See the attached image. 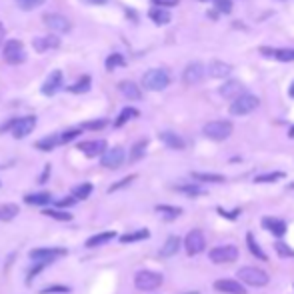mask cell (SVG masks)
<instances>
[{
  "label": "cell",
  "mask_w": 294,
  "mask_h": 294,
  "mask_svg": "<svg viewBox=\"0 0 294 294\" xmlns=\"http://www.w3.org/2000/svg\"><path fill=\"white\" fill-rule=\"evenodd\" d=\"M90 194H92V184L90 182H84V184H78V186L72 188V198L74 200H86Z\"/></svg>",
  "instance_id": "cell-30"
},
{
  "label": "cell",
  "mask_w": 294,
  "mask_h": 294,
  "mask_svg": "<svg viewBox=\"0 0 294 294\" xmlns=\"http://www.w3.org/2000/svg\"><path fill=\"white\" fill-rule=\"evenodd\" d=\"M184 246H186V252H188L190 256L200 254V252L204 250V246H206V240H204L202 230H198V228L190 230V232L186 234V238H184Z\"/></svg>",
  "instance_id": "cell-7"
},
{
  "label": "cell",
  "mask_w": 294,
  "mask_h": 294,
  "mask_svg": "<svg viewBox=\"0 0 294 294\" xmlns=\"http://www.w3.org/2000/svg\"><path fill=\"white\" fill-rule=\"evenodd\" d=\"M274 248H276V252H278L280 256H284V258L294 256V250H292V248H288L284 242H276V244H274Z\"/></svg>",
  "instance_id": "cell-44"
},
{
  "label": "cell",
  "mask_w": 294,
  "mask_h": 294,
  "mask_svg": "<svg viewBox=\"0 0 294 294\" xmlns=\"http://www.w3.org/2000/svg\"><path fill=\"white\" fill-rule=\"evenodd\" d=\"M62 86V72L60 70H52L48 74V78L42 84V94L44 96H54Z\"/></svg>",
  "instance_id": "cell-15"
},
{
  "label": "cell",
  "mask_w": 294,
  "mask_h": 294,
  "mask_svg": "<svg viewBox=\"0 0 294 294\" xmlns=\"http://www.w3.org/2000/svg\"><path fill=\"white\" fill-rule=\"evenodd\" d=\"M42 20L52 32H70V20L62 14H44Z\"/></svg>",
  "instance_id": "cell-13"
},
{
  "label": "cell",
  "mask_w": 294,
  "mask_h": 294,
  "mask_svg": "<svg viewBox=\"0 0 294 294\" xmlns=\"http://www.w3.org/2000/svg\"><path fill=\"white\" fill-rule=\"evenodd\" d=\"M260 104V100L254 96V94H240L236 100H232L230 104V114L232 116H244V114H250L252 110H256Z\"/></svg>",
  "instance_id": "cell-2"
},
{
  "label": "cell",
  "mask_w": 294,
  "mask_h": 294,
  "mask_svg": "<svg viewBox=\"0 0 294 294\" xmlns=\"http://www.w3.org/2000/svg\"><path fill=\"white\" fill-rule=\"evenodd\" d=\"M80 132H82V128H72V130H66L62 136H58L60 138V142H70L72 138H76V136H80Z\"/></svg>",
  "instance_id": "cell-46"
},
{
  "label": "cell",
  "mask_w": 294,
  "mask_h": 294,
  "mask_svg": "<svg viewBox=\"0 0 294 294\" xmlns=\"http://www.w3.org/2000/svg\"><path fill=\"white\" fill-rule=\"evenodd\" d=\"M48 174H50V166H46V168H44V172H42V176H40V182H46Z\"/></svg>",
  "instance_id": "cell-53"
},
{
  "label": "cell",
  "mask_w": 294,
  "mask_h": 294,
  "mask_svg": "<svg viewBox=\"0 0 294 294\" xmlns=\"http://www.w3.org/2000/svg\"><path fill=\"white\" fill-rule=\"evenodd\" d=\"M160 140L168 146V148H174V150H182L184 148V140L176 134V132H160Z\"/></svg>",
  "instance_id": "cell-22"
},
{
  "label": "cell",
  "mask_w": 294,
  "mask_h": 294,
  "mask_svg": "<svg viewBox=\"0 0 294 294\" xmlns=\"http://www.w3.org/2000/svg\"><path fill=\"white\" fill-rule=\"evenodd\" d=\"M234 258H238V248L232 246V244H226V246H216V248L210 250V260L216 262V264H218V262H220V264L232 262Z\"/></svg>",
  "instance_id": "cell-10"
},
{
  "label": "cell",
  "mask_w": 294,
  "mask_h": 294,
  "mask_svg": "<svg viewBox=\"0 0 294 294\" xmlns=\"http://www.w3.org/2000/svg\"><path fill=\"white\" fill-rule=\"evenodd\" d=\"M288 92H290V96H292V98H294V82H292V84H290V90H288Z\"/></svg>",
  "instance_id": "cell-55"
},
{
  "label": "cell",
  "mask_w": 294,
  "mask_h": 294,
  "mask_svg": "<svg viewBox=\"0 0 294 294\" xmlns=\"http://www.w3.org/2000/svg\"><path fill=\"white\" fill-rule=\"evenodd\" d=\"M184 294H200V292H184Z\"/></svg>",
  "instance_id": "cell-58"
},
{
  "label": "cell",
  "mask_w": 294,
  "mask_h": 294,
  "mask_svg": "<svg viewBox=\"0 0 294 294\" xmlns=\"http://www.w3.org/2000/svg\"><path fill=\"white\" fill-rule=\"evenodd\" d=\"M2 56L8 64H20L26 60V50H24V44L20 40H8L2 46Z\"/></svg>",
  "instance_id": "cell-4"
},
{
  "label": "cell",
  "mask_w": 294,
  "mask_h": 294,
  "mask_svg": "<svg viewBox=\"0 0 294 294\" xmlns=\"http://www.w3.org/2000/svg\"><path fill=\"white\" fill-rule=\"evenodd\" d=\"M174 190H178L182 194H188V196H200V194H204V190L200 186H196V184H178V186H174Z\"/></svg>",
  "instance_id": "cell-36"
},
{
  "label": "cell",
  "mask_w": 294,
  "mask_h": 294,
  "mask_svg": "<svg viewBox=\"0 0 294 294\" xmlns=\"http://www.w3.org/2000/svg\"><path fill=\"white\" fill-rule=\"evenodd\" d=\"M262 54H270L282 62H292L294 60V48H282V50H270V48H260Z\"/></svg>",
  "instance_id": "cell-23"
},
{
  "label": "cell",
  "mask_w": 294,
  "mask_h": 294,
  "mask_svg": "<svg viewBox=\"0 0 294 294\" xmlns=\"http://www.w3.org/2000/svg\"><path fill=\"white\" fill-rule=\"evenodd\" d=\"M124 64H126V60H124L122 54H110V56L106 58V70H114V68L124 66Z\"/></svg>",
  "instance_id": "cell-40"
},
{
  "label": "cell",
  "mask_w": 294,
  "mask_h": 294,
  "mask_svg": "<svg viewBox=\"0 0 294 294\" xmlns=\"http://www.w3.org/2000/svg\"><path fill=\"white\" fill-rule=\"evenodd\" d=\"M44 214L50 216V218H54V220H60V222L72 220V214H70V212H62V210H56V208H46Z\"/></svg>",
  "instance_id": "cell-39"
},
{
  "label": "cell",
  "mask_w": 294,
  "mask_h": 294,
  "mask_svg": "<svg viewBox=\"0 0 294 294\" xmlns=\"http://www.w3.org/2000/svg\"><path fill=\"white\" fill-rule=\"evenodd\" d=\"M24 202L26 204H48V202H52V194L50 192H36V194H26L24 196Z\"/></svg>",
  "instance_id": "cell-26"
},
{
  "label": "cell",
  "mask_w": 294,
  "mask_h": 294,
  "mask_svg": "<svg viewBox=\"0 0 294 294\" xmlns=\"http://www.w3.org/2000/svg\"><path fill=\"white\" fill-rule=\"evenodd\" d=\"M90 2H100L102 4V2H106V0H90Z\"/></svg>",
  "instance_id": "cell-57"
},
{
  "label": "cell",
  "mask_w": 294,
  "mask_h": 294,
  "mask_svg": "<svg viewBox=\"0 0 294 294\" xmlns=\"http://www.w3.org/2000/svg\"><path fill=\"white\" fill-rule=\"evenodd\" d=\"M192 178L202 182H224L222 174H210V172H192Z\"/></svg>",
  "instance_id": "cell-38"
},
{
  "label": "cell",
  "mask_w": 294,
  "mask_h": 294,
  "mask_svg": "<svg viewBox=\"0 0 294 294\" xmlns=\"http://www.w3.org/2000/svg\"><path fill=\"white\" fill-rule=\"evenodd\" d=\"M124 164V148L122 146H114V148H106L102 154V166L116 170Z\"/></svg>",
  "instance_id": "cell-9"
},
{
  "label": "cell",
  "mask_w": 294,
  "mask_h": 294,
  "mask_svg": "<svg viewBox=\"0 0 294 294\" xmlns=\"http://www.w3.org/2000/svg\"><path fill=\"white\" fill-rule=\"evenodd\" d=\"M292 188H294V184H292Z\"/></svg>",
  "instance_id": "cell-60"
},
{
  "label": "cell",
  "mask_w": 294,
  "mask_h": 294,
  "mask_svg": "<svg viewBox=\"0 0 294 294\" xmlns=\"http://www.w3.org/2000/svg\"><path fill=\"white\" fill-rule=\"evenodd\" d=\"M200 2H210V0H200Z\"/></svg>",
  "instance_id": "cell-59"
},
{
  "label": "cell",
  "mask_w": 294,
  "mask_h": 294,
  "mask_svg": "<svg viewBox=\"0 0 294 294\" xmlns=\"http://www.w3.org/2000/svg\"><path fill=\"white\" fill-rule=\"evenodd\" d=\"M204 72H206V66L202 62H190L182 72V82L184 84H198L202 80Z\"/></svg>",
  "instance_id": "cell-11"
},
{
  "label": "cell",
  "mask_w": 294,
  "mask_h": 294,
  "mask_svg": "<svg viewBox=\"0 0 294 294\" xmlns=\"http://www.w3.org/2000/svg\"><path fill=\"white\" fill-rule=\"evenodd\" d=\"M116 238V232H100V234H94L86 240V246L88 248H94V246H100V244H106L110 240Z\"/></svg>",
  "instance_id": "cell-24"
},
{
  "label": "cell",
  "mask_w": 294,
  "mask_h": 294,
  "mask_svg": "<svg viewBox=\"0 0 294 294\" xmlns=\"http://www.w3.org/2000/svg\"><path fill=\"white\" fill-rule=\"evenodd\" d=\"M16 4H18L22 10H34V8H38L40 4H44V0H16Z\"/></svg>",
  "instance_id": "cell-42"
},
{
  "label": "cell",
  "mask_w": 294,
  "mask_h": 294,
  "mask_svg": "<svg viewBox=\"0 0 294 294\" xmlns=\"http://www.w3.org/2000/svg\"><path fill=\"white\" fill-rule=\"evenodd\" d=\"M206 72H208L210 78H226V76L232 74V66L228 62H224V60H212L208 64Z\"/></svg>",
  "instance_id": "cell-18"
},
{
  "label": "cell",
  "mask_w": 294,
  "mask_h": 294,
  "mask_svg": "<svg viewBox=\"0 0 294 294\" xmlns=\"http://www.w3.org/2000/svg\"><path fill=\"white\" fill-rule=\"evenodd\" d=\"M34 126H36V116H22V118L14 120L12 134H14V138H24L34 130Z\"/></svg>",
  "instance_id": "cell-12"
},
{
  "label": "cell",
  "mask_w": 294,
  "mask_h": 294,
  "mask_svg": "<svg viewBox=\"0 0 294 294\" xmlns=\"http://www.w3.org/2000/svg\"><path fill=\"white\" fill-rule=\"evenodd\" d=\"M78 150H82L88 158H96V156H102L106 150V142L104 140H86L78 144Z\"/></svg>",
  "instance_id": "cell-14"
},
{
  "label": "cell",
  "mask_w": 294,
  "mask_h": 294,
  "mask_svg": "<svg viewBox=\"0 0 294 294\" xmlns=\"http://www.w3.org/2000/svg\"><path fill=\"white\" fill-rule=\"evenodd\" d=\"M214 290L224 292V294H246V288H244L240 282H236V280H216L214 282Z\"/></svg>",
  "instance_id": "cell-19"
},
{
  "label": "cell",
  "mask_w": 294,
  "mask_h": 294,
  "mask_svg": "<svg viewBox=\"0 0 294 294\" xmlns=\"http://www.w3.org/2000/svg\"><path fill=\"white\" fill-rule=\"evenodd\" d=\"M142 84L148 90H164L170 84V74L164 68H150L144 72Z\"/></svg>",
  "instance_id": "cell-1"
},
{
  "label": "cell",
  "mask_w": 294,
  "mask_h": 294,
  "mask_svg": "<svg viewBox=\"0 0 294 294\" xmlns=\"http://www.w3.org/2000/svg\"><path fill=\"white\" fill-rule=\"evenodd\" d=\"M148 16H150V20H154L156 24H166V22H170V12L164 10V8H152V10L148 12Z\"/></svg>",
  "instance_id": "cell-33"
},
{
  "label": "cell",
  "mask_w": 294,
  "mask_h": 294,
  "mask_svg": "<svg viewBox=\"0 0 294 294\" xmlns=\"http://www.w3.org/2000/svg\"><path fill=\"white\" fill-rule=\"evenodd\" d=\"M162 284V274L152 272V270H140L134 276V286L138 290H154Z\"/></svg>",
  "instance_id": "cell-6"
},
{
  "label": "cell",
  "mask_w": 294,
  "mask_h": 294,
  "mask_svg": "<svg viewBox=\"0 0 294 294\" xmlns=\"http://www.w3.org/2000/svg\"><path fill=\"white\" fill-rule=\"evenodd\" d=\"M4 36H6V28L0 24V46H2V40H4Z\"/></svg>",
  "instance_id": "cell-54"
},
{
  "label": "cell",
  "mask_w": 294,
  "mask_h": 294,
  "mask_svg": "<svg viewBox=\"0 0 294 294\" xmlns=\"http://www.w3.org/2000/svg\"><path fill=\"white\" fill-rule=\"evenodd\" d=\"M218 12H230V0H214Z\"/></svg>",
  "instance_id": "cell-49"
},
{
  "label": "cell",
  "mask_w": 294,
  "mask_h": 294,
  "mask_svg": "<svg viewBox=\"0 0 294 294\" xmlns=\"http://www.w3.org/2000/svg\"><path fill=\"white\" fill-rule=\"evenodd\" d=\"M202 132H204V136H208L212 140H226L232 134V124L228 120H212V122L204 124Z\"/></svg>",
  "instance_id": "cell-5"
},
{
  "label": "cell",
  "mask_w": 294,
  "mask_h": 294,
  "mask_svg": "<svg viewBox=\"0 0 294 294\" xmlns=\"http://www.w3.org/2000/svg\"><path fill=\"white\" fill-rule=\"evenodd\" d=\"M146 146H148V140H140V142H136V144L132 146V150H130V162H136V160H140V158L144 156Z\"/></svg>",
  "instance_id": "cell-35"
},
{
  "label": "cell",
  "mask_w": 294,
  "mask_h": 294,
  "mask_svg": "<svg viewBox=\"0 0 294 294\" xmlns=\"http://www.w3.org/2000/svg\"><path fill=\"white\" fill-rule=\"evenodd\" d=\"M150 232L142 228V230H136V232H128V234H122L120 236V242L122 244H128V242H138V240H144V238H148Z\"/></svg>",
  "instance_id": "cell-31"
},
{
  "label": "cell",
  "mask_w": 294,
  "mask_h": 294,
  "mask_svg": "<svg viewBox=\"0 0 294 294\" xmlns=\"http://www.w3.org/2000/svg\"><path fill=\"white\" fill-rule=\"evenodd\" d=\"M138 116V110L136 108H132V106H128V108H122V112H120V116L114 120V126L116 128H120V126H124L130 118H136Z\"/></svg>",
  "instance_id": "cell-32"
},
{
  "label": "cell",
  "mask_w": 294,
  "mask_h": 294,
  "mask_svg": "<svg viewBox=\"0 0 294 294\" xmlns=\"http://www.w3.org/2000/svg\"><path fill=\"white\" fill-rule=\"evenodd\" d=\"M104 126H106V120H104V118H100V120H90V122H84V124H82L84 130H100V128H104Z\"/></svg>",
  "instance_id": "cell-45"
},
{
  "label": "cell",
  "mask_w": 294,
  "mask_h": 294,
  "mask_svg": "<svg viewBox=\"0 0 294 294\" xmlns=\"http://www.w3.org/2000/svg\"><path fill=\"white\" fill-rule=\"evenodd\" d=\"M58 144H60V138L58 136H44L42 140L36 142V148L38 150H44V152H50V150L56 148Z\"/></svg>",
  "instance_id": "cell-28"
},
{
  "label": "cell",
  "mask_w": 294,
  "mask_h": 294,
  "mask_svg": "<svg viewBox=\"0 0 294 294\" xmlns=\"http://www.w3.org/2000/svg\"><path fill=\"white\" fill-rule=\"evenodd\" d=\"M156 212H158L162 218H166V220H174V218H178V216L182 214V208H178V206H168V204H158V206H156Z\"/></svg>",
  "instance_id": "cell-27"
},
{
  "label": "cell",
  "mask_w": 294,
  "mask_h": 294,
  "mask_svg": "<svg viewBox=\"0 0 294 294\" xmlns=\"http://www.w3.org/2000/svg\"><path fill=\"white\" fill-rule=\"evenodd\" d=\"M262 226L268 228L274 236H282L286 232V222L280 220V218H272V216H264L262 218Z\"/></svg>",
  "instance_id": "cell-21"
},
{
  "label": "cell",
  "mask_w": 294,
  "mask_h": 294,
  "mask_svg": "<svg viewBox=\"0 0 294 294\" xmlns=\"http://www.w3.org/2000/svg\"><path fill=\"white\" fill-rule=\"evenodd\" d=\"M218 214H222L224 218H238V214H240V210H234V212H228V210H224V208H218Z\"/></svg>",
  "instance_id": "cell-51"
},
{
  "label": "cell",
  "mask_w": 294,
  "mask_h": 294,
  "mask_svg": "<svg viewBox=\"0 0 294 294\" xmlns=\"http://www.w3.org/2000/svg\"><path fill=\"white\" fill-rule=\"evenodd\" d=\"M238 278L248 286H266L268 284V274L256 266H242L238 270Z\"/></svg>",
  "instance_id": "cell-3"
},
{
  "label": "cell",
  "mask_w": 294,
  "mask_h": 294,
  "mask_svg": "<svg viewBox=\"0 0 294 294\" xmlns=\"http://www.w3.org/2000/svg\"><path fill=\"white\" fill-rule=\"evenodd\" d=\"M88 88H90V76L84 74V76L78 78L72 86H68V92H72V94H80V92H86Z\"/></svg>",
  "instance_id": "cell-34"
},
{
  "label": "cell",
  "mask_w": 294,
  "mask_h": 294,
  "mask_svg": "<svg viewBox=\"0 0 294 294\" xmlns=\"http://www.w3.org/2000/svg\"><path fill=\"white\" fill-rule=\"evenodd\" d=\"M60 256H66V248H36V250H30V258L34 262H42V264L54 262Z\"/></svg>",
  "instance_id": "cell-8"
},
{
  "label": "cell",
  "mask_w": 294,
  "mask_h": 294,
  "mask_svg": "<svg viewBox=\"0 0 294 294\" xmlns=\"http://www.w3.org/2000/svg\"><path fill=\"white\" fill-rule=\"evenodd\" d=\"M118 90L122 92L124 98H128V100H140V98H142V92H140L138 84L132 82V80H122L118 84Z\"/></svg>",
  "instance_id": "cell-20"
},
{
  "label": "cell",
  "mask_w": 294,
  "mask_h": 294,
  "mask_svg": "<svg viewBox=\"0 0 294 294\" xmlns=\"http://www.w3.org/2000/svg\"><path fill=\"white\" fill-rule=\"evenodd\" d=\"M18 206L16 204H2L0 206V220H12L18 214Z\"/></svg>",
  "instance_id": "cell-37"
},
{
  "label": "cell",
  "mask_w": 294,
  "mask_h": 294,
  "mask_svg": "<svg viewBox=\"0 0 294 294\" xmlns=\"http://www.w3.org/2000/svg\"><path fill=\"white\" fill-rule=\"evenodd\" d=\"M134 178H136L134 174H130V176H126V178H122L120 182H116V184H112V186L108 188V192H114V190H120V188H124V186H128V184H130V182H132Z\"/></svg>",
  "instance_id": "cell-47"
},
{
  "label": "cell",
  "mask_w": 294,
  "mask_h": 294,
  "mask_svg": "<svg viewBox=\"0 0 294 294\" xmlns=\"http://www.w3.org/2000/svg\"><path fill=\"white\" fill-rule=\"evenodd\" d=\"M246 244H248V250L256 256V258H260V260H268V256H266V252L258 246V242H256V238H254V234H246Z\"/></svg>",
  "instance_id": "cell-29"
},
{
  "label": "cell",
  "mask_w": 294,
  "mask_h": 294,
  "mask_svg": "<svg viewBox=\"0 0 294 294\" xmlns=\"http://www.w3.org/2000/svg\"><path fill=\"white\" fill-rule=\"evenodd\" d=\"M288 136H290V138H294V126L290 128V132H288Z\"/></svg>",
  "instance_id": "cell-56"
},
{
  "label": "cell",
  "mask_w": 294,
  "mask_h": 294,
  "mask_svg": "<svg viewBox=\"0 0 294 294\" xmlns=\"http://www.w3.org/2000/svg\"><path fill=\"white\" fill-rule=\"evenodd\" d=\"M220 96L226 98V100H236L240 94H244V84L240 80H228L226 84L220 86Z\"/></svg>",
  "instance_id": "cell-17"
},
{
  "label": "cell",
  "mask_w": 294,
  "mask_h": 294,
  "mask_svg": "<svg viewBox=\"0 0 294 294\" xmlns=\"http://www.w3.org/2000/svg\"><path fill=\"white\" fill-rule=\"evenodd\" d=\"M34 50L36 52H46V50H54V48L60 46V38L56 34H48V36H40L32 40Z\"/></svg>",
  "instance_id": "cell-16"
},
{
  "label": "cell",
  "mask_w": 294,
  "mask_h": 294,
  "mask_svg": "<svg viewBox=\"0 0 294 294\" xmlns=\"http://www.w3.org/2000/svg\"><path fill=\"white\" fill-rule=\"evenodd\" d=\"M154 4H160V6H174L178 4V0H152Z\"/></svg>",
  "instance_id": "cell-52"
},
{
  "label": "cell",
  "mask_w": 294,
  "mask_h": 294,
  "mask_svg": "<svg viewBox=\"0 0 294 294\" xmlns=\"http://www.w3.org/2000/svg\"><path fill=\"white\" fill-rule=\"evenodd\" d=\"M178 248H180V238L178 236H168L166 242H164V246H162V250H160V256H164V258L174 256L178 252Z\"/></svg>",
  "instance_id": "cell-25"
},
{
  "label": "cell",
  "mask_w": 294,
  "mask_h": 294,
  "mask_svg": "<svg viewBox=\"0 0 294 294\" xmlns=\"http://www.w3.org/2000/svg\"><path fill=\"white\" fill-rule=\"evenodd\" d=\"M74 202H76V200L70 196V198H60V200H56V206H60V208H64V206H66V208H68V206H72Z\"/></svg>",
  "instance_id": "cell-50"
},
{
  "label": "cell",
  "mask_w": 294,
  "mask_h": 294,
  "mask_svg": "<svg viewBox=\"0 0 294 294\" xmlns=\"http://www.w3.org/2000/svg\"><path fill=\"white\" fill-rule=\"evenodd\" d=\"M68 292H70V288H68V286L54 284V286H46V288H42V292H40V294H68Z\"/></svg>",
  "instance_id": "cell-41"
},
{
  "label": "cell",
  "mask_w": 294,
  "mask_h": 294,
  "mask_svg": "<svg viewBox=\"0 0 294 294\" xmlns=\"http://www.w3.org/2000/svg\"><path fill=\"white\" fill-rule=\"evenodd\" d=\"M280 178H284V172H270V174H260V176H256V182H276V180H280Z\"/></svg>",
  "instance_id": "cell-43"
},
{
  "label": "cell",
  "mask_w": 294,
  "mask_h": 294,
  "mask_svg": "<svg viewBox=\"0 0 294 294\" xmlns=\"http://www.w3.org/2000/svg\"><path fill=\"white\" fill-rule=\"evenodd\" d=\"M44 266H46V264H42V262H36V266L28 270V278H26V284H30V282H32V278H34V276H36V274H38L40 270H44Z\"/></svg>",
  "instance_id": "cell-48"
}]
</instances>
